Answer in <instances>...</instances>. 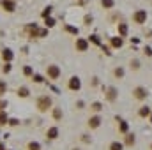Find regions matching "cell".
<instances>
[{"mask_svg":"<svg viewBox=\"0 0 152 150\" xmlns=\"http://www.w3.org/2000/svg\"><path fill=\"white\" fill-rule=\"evenodd\" d=\"M50 106H51V99H50V97H46V95H44V97H41V99L37 101V108L41 110V111H46Z\"/></svg>","mask_w":152,"mask_h":150,"instance_id":"1","label":"cell"},{"mask_svg":"<svg viewBox=\"0 0 152 150\" xmlns=\"http://www.w3.org/2000/svg\"><path fill=\"white\" fill-rule=\"evenodd\" d=\"M133 18H134V21H136V23H140V25H142V23H145V20H147V11H136Z\"/></svg>","mask_w":152,"mask_h":150,"instance_id":"2","label":"cell"},{"mask_svg":"<svg viewBox=\"0 0 152 150\" xmlns=\"http://www.w3.org/2000/svg\"><path fill=\"white\" fill-rule=\"evenodd\" d=\"M48 76H50L51 79H57V78L60 76V69H58L57 66H48Z\"/></svg>","mask_w":152,"mask_h":150,"instance_id":"3","label":"cell"},{"mask_svg":"<svg viewBox=\"0 0 152 150\" xmlns=\"http://www.w3.org/2000/svg\"><path fill=\"white\" fill-rule=\"evenodd\" d=\"M80 87H81L80 78H78V76H73L71 81H69V88H71V90H80Z\"/></svg>","mask_w":152,"mask_h":150,"instance_id":"4","label":"cell"},{"mask_svg":"<svg viewBox=\"0 0 152 150\" xmlns=\"http://www.w3.org/2000/svg\"><path fill=\"white\" fill-rule=\"evenodd\" d=\"M134 97H136V99H145V97H147V90H145L143 87L134 88Z\"/></svg>","mask_w":152,"mask_h":150,"instance_id":"5","label":"cell"},{"mask_svg":"<svg viewBox=\"0 0 152 150\" xmlns=\"http://www.w3.org/2000/svg\"><path fill=\"white\" fill-rule=\"evenodd\" d=\"M87 48H88V44H87L85 39H78V41H76V50H80V51H87Z\"/></svg>","mask_w":152,"mask_h":150,"instance_id":"6","label":"cell"},{"mask_svg":"<svg viewBox=\"0 0 152 150\" xmlns=\"http://www.w3.org/2000/svg\"><path fill=\"white\" fill-rule=\"evenodd\" d=\"M46 136H48L50 140H55V138L58 136V129H57V127H51V129H48V133H46Z\"/></svg>","mask_w":152,"mask_h":150,"instance_id":"7","label":"cell"},{"mask_svg":"<svg viewBox=\"0 0 152 150\" xmlns=\"http://www.w3.org/2000/svg\"><path fill=\"white\" fill-rule=\"evenodd\" d=\"M4 9H5L7 12H12V11H14V2H11V0H4Z\"/></svg>","mask_w":152,"mask_h":150,"instance_id":"8","label":"cell"},{"mask_svg":"<svg viewBox=\"0 0 152 150\" xmlns=\"http://www.w3.org/2000/svg\"><path fill=\"white\" fill-rule=\"evenodd\" d=\"M99 124H101V118H99V117H92V118L88 120V125H90V127H99Z\"/></svg>","mask_w":152,"mask_h":150,"instance_id":"9","label":"cell"},{"mask_svg":"<svg viewBox=\"0 0 152 150\" xmlns=\"http://www.w3.org/2000/svg\"><path fill=\"white\" fill-rule=\"evenodd\" d=\"M106 97H108L110 101H115V97H117V90H115L113 87H112V88H108V95H106Z\"/></svg>","mask_w":152,"mask_h":150,"instance_id":"10","label":"cell"},{"mask_svg":"<svg viewBox=\"0 0 152 150\" xmlns=\"http://www.w3.org/2000/svg\"><path fill=\"white\" fill-rule=\"evenodd\" d=\"M122 149H124V145L118 143V141H113V143L110 145V150H122Z\"/></svg>","mask_w":152,"mask_h":150,"instance_id":"11","label":"cell"},{"mask_svg":"<svg viewBox=\"0 0 152 150\" xmlns=\"http://www.w3.org/2000/svg\"><path fill=\"white\" fill-rule=\"evenodd\" d=\"M2 55H4V60H7V62H9V60H12V53H11V50H4V53H2Z\"/></svg>","mask_w":152,"mask_h":150,"instance_id":"12","label":"cell"},{"mask_svg":"<svg viewBox=\"0 0 152 150\" xmlns=\"http://www.w3.org/2000/svg\"><path fill=\"white\" fill-rule=\"evenodd\" d=\"M18 95H20V97H27V95H28V88H25V87L18 88Z\"/></svg>","mask_w":152,"mask_h":150,"instance_id":"13","label":"cell"},{"mask_svg":"<svg viewBox=\"0 0 152 150\" xmlns=\"http://www.w3.org/2000/svg\"><path fill=\"white\" fill-rule=\"evenodd\" d=\"M134 141H136V140H134V136H133V134H127V136H126V145H129V147H131V145H134Z\"/></svg>","mask_w":152,"mask_h":150,"instance_id":"14","label":"cell"},{"mask_svg":"<svg viewBox=\"0 0 152 150\" xmlns=\"http://www.w3.org/2000/svg\"><path fill=\"white\" fill-rule=\"evenodd\" d=\"M112 44H113L115 48H120V46H122V39L120 37H113L112 39Z\"/></svg>","mask_w":152,"mask_h":150,"instance_id":"15","label":"cell"},{"mask_svg":"<svg viewBox=\"0 0 152 150\" xmlns=\"http://www.w3.org/2000/svg\"><path fill=\"white\" fill-rule=\"evenodd\" d=\"M28 150H41V145L36 143V141H32V143H28Z\"/></svg>","mask_w":152,"mask_h":150,"instance_id":"16","label":"cell"},{"mask_svg":"<svg viewBox=\"0 0 152 150\" xmlns=\"http://www.w3.org/2000/svg\"><path fill=\"white\" fill-rule=\"evenodd\" d=\"M118 32H120V36H126V34H127V27L120 23V25H118Z\"/></svg>","mask_w":152,"mask_h":150,"instance_id":"17","label":"cell"},{"mask_svg":"<svg viewBox=\"0 0 152 150\" xmlns=\"http://www.w3.org/2000/svg\"><path fill=\"white\" fill-rule=\"evenodd\" d=\"M149 113H151V110H149V108H147V106H143V108H142V110H140V115H142V117H147V115H149Z\"/></svg>","mask_w":152,"mask_h":150,"instance_id":"18","label":"cell"},{"mask_svg":"<svg viewBox=\"0 0 152 150\" xmlns=\"http://www.w3.org/2000/svg\"><path fill=\"white\" fill-rule=\"evenodd\" d=\"M5 90H7V85H5L4 81H0V95H4V94H5Z\"/></svg>","mask_w":152,"mask_h":150,"instance_id":"19","label":"cell"},{"mask_svg":"<svg viewBox=\"0 0 152 150\" xmlns=\"http://www.w3.org/2000/svg\"><path fill=\"white\" fill-rule=\"evenodd\" d=\"M115 76H117V78H122V76H124V71H122L120 67H118V69H115Z\"/></svg>","mask_w":152,"mask_h":150,"instance_id":"20","label":"cell"},{"mask_svg":"<svg viewBox=\"0 0 152 150\" xmlns=\"http://www.w3.org/2000/svg\"><path fill=\"white\" fill-rule=\"evenodd\" d=\"M103 5L104 7H112L113 5V0H103Z\"/></svg>","mask_w":152,"mask_h":150,"instance_id":"21","label":"cell"},{"mask_svg":"<svg viewBox=\"0 0 152 150\" xmlns=\"http://www.w3.org/2000/svg\"><path fill=\"white\" fill-rule=\"evenodd\" d=\"M53 25H55V21L51 18H46V27H53Z\"/></svg>","mask_w":152,"mask_h":150,"instance_id":"22","label":"cell"},{"mask_svg":"<svg viewBox=\"0 0 152 150\" xmlns=\"http://www.w3.org/2000/svg\"><path fill=\"white\" fill-rule=\"evenodd\" d=\"M92 110H94V111H99V110H101V104H99V103H94V104H92Z\"/></svg>","mask_w":152,"mask_h":150,"instance_id":"23","label":"cell"},{"mask_svg":"<svg viewBox=\"0 0 152 150\" xmlns=\"http://www.w3.org/2000/svg\"><path fill=\"white\" fill-rule=\"evenodd\" d=\"M120 131H122V133L127 131V124H126V122H120Z\"/></svg>","mask_w":152,"mask_h":150,"instance_id":"24","label":"cell"},{"mask_svg":"<svg viewBox=\"0 0 152 150\" xmlns=\"http://www.w3.org/2000/svg\"><path fill=\"white\" fill-rule=\"evenodd\" d=\"M50 12H51V7H46V11L42 12V16H44V18H48V16H50Z\"/></svg>","mask_w":152,"mask_h":150,"instance_id":"25","label":"cell"},{"mask_svg":"<svg viewBox=\"0 0 152 150\" xmlns=\"http://www.w3.org/2000/svg\"><path fill=\"white\" fill-rule=\"evenodd\" d=\"M5 122H7V117L4 113H0V124H5Z\"/></svg>","mask_w":152,"mask_h":150,"instance_id":"26","label":"cell"},{"mask_svg":"<svg viewBox=\"0 0 152 150\" xmlns=\"http://www.w3.org/2000/svg\"><path fill=\"white\" fill-rule=\"evenodd\" d=\"M34 81H36V83H41V81H42V76H39V74H34Z\"/></svg>","mask_w":152,"mask_h":150,"instance_id":"27","label":"cell"},{"mask_svg":"<svg viewBox=\"0 0 152 150\" xmlns=\"http://www.w3.org/2000/svg\"><path fill=\"white\" fill-rule=\"evenodd\" d=\"M53 115H55V118H60V117H62V111H60V110H55Z\"/></svg>","mask_w":152,"mask_h":150,"instance_id":"28","label":"cell"},{"mask_svg":"<svg viewBox=\"0 0 152 150\" xmlns=\"http://www.w3.org/2000/svg\"><path fill=\"white\" fill-rule=\"evenodd\" d=\"M67 30H69L71 34H78V28H75V27H67Z\"/></svg>","mask_w":152,"mask_h":150,"instance_id":"29","label":"cell"},{"mask_svg":"<svg viewBox=\"0 0 152 150\" xmlns=\"http://www.w3.org/2000/svg\"><path fill=\"white\" fill-rule=\"evenodd\" d=\"M90 41H92V42H96V44H99V39H97V36H90Z\"/></svg>","mask_w":152,"mask_h":150,"instance_id":"30","label":"cell"},{"mask_svg":"<svg viewBox=\"0 0 152 150\" xmlns=\"http://www.w3.org/2000/svg\"><path fill=\"white\" fill-rule=\"evenodd\" d=\"M4 71H5V73H9V71H11V66H9V64H7V66H4Z\"/></svg>","mask_w":152,"mask_h":150,"instance_id":"31","label":"cell"},{"mask_svg":"<svg viewBox=\"0 0 152 150\" xmlns=\"http://www.w3.org/2000/svg\"><path fill=\"white\" fill-rule=\"evenodd\" d=\"M25 74H32V69L30 67H25Z\"/></svg>","mask_w":152,"mask_h":150,"instance_id":"32","label":"cell"},{"mask_svg":"<svg viewBox=\"0 0 152 150\" xmlns=\"http://www.w3.org/2000/svg\"><path fill=\"white\" fill-rule=\"evenodd\" d=\"M2 108H5V103H4V101H0V110H2Z\"/></svg>","mask_w":152,"mask_h":150,"instance_id":"33","label":"cell"},{"mask_svg":"<svg viewBox=\"0 0 152 150\" xmlns=\"http://www.w3.org/2000/svg\"><path fill=\"white\" fill-rule=\"evenodd\" d=\"M0 150H5V149H4V145H2V143H0Z\"/></svg>","mask_w":152,"mask_h":150,"instance_id":"34","label":"cell"},{"mask_svg":"<svg viewBox=\"0 0 152 150\" xmlns=\"http://www.w3.org/2000/svg\"><path fill=\"white\" fill-rule=\"evenodd\" d=\"M151 149H152V147H151Z\"/></svg>","mask_w":152,"mask_h":150,"instance_id":"35","label":"cell"}]
</instances>
